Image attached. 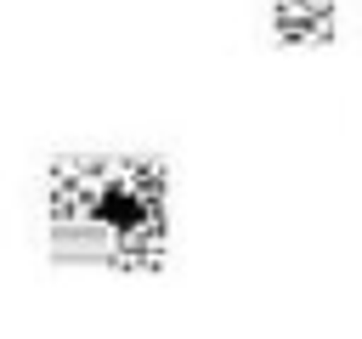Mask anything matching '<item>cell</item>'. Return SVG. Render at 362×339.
<instances>
[{"label":"cell","instance_id":"obj_2","mask_svg":"<svg viewBox=\"0 0 362 339\" xmlns=\"http://www.w3.org/2000/svg\"><path fill=\"white\" fill-rule=\"evenodd\" d=\"M334 23H339V0H277V34L283 40L322 45V40H334Z\"/></svg>","mask_w":362,"mask_h":339},{"label":"cell","instance_id":"obj_1","mask_svg":"<svg viewBox=\"0 0 362 339\" xmlns=\"http://www.w3.org/2000/svg\"><path fill=\"white\" fill-rule=\"evenodd\" d=\"M170 237V181L153 158H68L51 170V243L68 260L158 266Z\"/></svg>","mask_w":362,"mask_h":339}]
</instances>
